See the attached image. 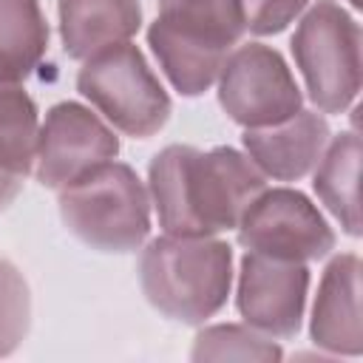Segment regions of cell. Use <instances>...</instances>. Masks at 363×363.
<instances>
[{
    "label": "cell",
    "instance_id": "6da1fadb",
    "mask_svg": "<svg viewBox=\"0 0 363 363\" xmlns=\"http://www.w3.org/2000/svg\"><path fill=\"white\" fill-rule=\"evenodd\" d=\"M264 193V173L233 147L207 153L170 145L150 162V196L167 235H213L238 227Z\"/></svg>",
    "mask_w": 363,
    "mask_h": 363
},
{
    "label": "cell",
    "instance_id": "9c48e42d",
    "mask_svg": "<svg viewBox=\"0 0 363 363\" xmlns=\"http://www.w3.org/2000/svg\"><path fill=\"white\" fill-rule=\"evenodd\" d=\"M119 150L113 130L96 113L77 102H60L45 113L37 139V179L62 190L94 167L111 162Z\"/></svg>",
    "mask_w": 363,
    "mask_h": 363
},
{
    "label": "cell",
    "instance_id": "8992f818",
    "mask_svg": "<svg viewBox=\"0 0 363 363\" xmlns=\"http://www.w3.org/2000/svg\"><path fill=\"white\" fill-rule=\"evenodd\" d=\"M77 85L128 136H153L170 116V99L162 82L130 43H116L88 57Z\"/></svg>",
    "mask_w": 363,
    "mask_h": 363
},
{
    "label": "cell",
    "instance_id": "ac0fdd59",
    "mask_svg": "<svg viewBox=\"0 0 363 363\" xmlns=\"http://www.w3.org/2000/svg\"><path fill=\"white\" fill-rule=\"evenodd\" d=\"M31 295L23 272L0 258V354H11L28 332Z\"/></svg>",
    "mask_w": 363,
    "mask_h": 363
},
{
    "label": "cell",
    "instance_id": "277c9868",
    "mask_svg": "<svg viewBox=\"0 0 363 363\" xmlns=\"http://www.w3.org/2000/svg\"><path fill=\"white\" fill-rule=\"evenodd\" d=\"M60 216L79 241L102 252H130L150 233L147 193L113 159L60 190Z\"/></svg>",
    "mask_w": 363,
    "mask_h": 363
},
{
    "label": "cell",
    "instance_id": "5bb4252c",
    "mask_svg": "<svg viewBox=\"0 0 363 363\" xmlns=\"http://www.w3.org/2000/svg\"><path fill=\"white\" fill-rule=\"evenodd\" d=\"M357 167H360V139L357 133H340L323 147L315 170V190L320 201L352 235L360 233Z\"/></svg>",
    "mask_w": 363,
    "mask_h": 363
},
{
    "label": "cell",
    "instance_id": "52a82bcc",
    "mask_svg": "<svg viewBox=\"0 0 363 363\" xmlns=\"http://www.w3.org/2000/svg\"><path fill=\"white\" fill-rule=\"evenodd\" d=\"M218 102L233 122L267 128L301 111V88L278 51L250 43L227 54L218 71Z\"/></svg>",
    "mask_w": 363,
    "mask_h": 363
},
{
    "label": "cell",
    "instance_id": "8fae6325",
    "mask_svg": "<svg viewBox=\"0 0 363 363\" xmlns=\"http://www.w3.org/2000/svg\"><path fill=\"white\" fill-rule=\"evenodd\" d=\"M329 145V125L320 113L298 111L295 116L267 125V128H247L244 147L252 164L272 179L292 182L306 176L323 147Z\"/></svg>",
    "mask_w": 363,
    "mask_h": 363
},
{
    "label": "cell",
    "instance_id": "44dd1931",
    "mask_svg": "<svg viewBox=\"0 0 363 363\" xmlns=\"http://www.w3.org/2000/svg\"><path fill=\"white\" fill-rule=\"evenodd\" d=\"M349 3H352V6H360V0H349Z\"/></svg>",
    "mask_w": 363,
    "mask_h": 363
},
{
    "label": "cell",
    "instance_id": "7c38bea8",
    "mask_svg": "<svg viewBox=\"0 0 363 363\" xmlns=\"http://www.w3.org/2000/svg\"><path fill=\"white\" fill-rule=\"evenodd\" d=\"M312 340L337 354H360V258L346 252L335 258L318 286L312 309Z\"/></svg>",
    "mask_w": 363,
    "mask_h": 363
},
{
    "label": "cell",
    "instance_id": "e0dca14e",
    "mask_svg": "<svg viewBox=\"0 0 363 363\" xmlns=\"http://www.w3.org/2000/svg\"><path fill=\"white\" fill-rule=\"evenodd\" d=\"M281 349L244 326H210L196 337L193 360H278Z\"/></svg>",
    "mask_w": 363,
    "mask_h": 363
},
{
    "label": "cell",
    "instance_id": "7a4b0ae2",
    "mask_svg": "<svg viewBox=\"0 0 363 363\" xmlns=\"http://www.w3.org/2000/svg\"><path fill=\"white\" fill-rule=\"evenodd\" d=\"M139 281L145 298L162 315L201 323L230 295L233 252L210 235H162L145 247Z\"/></svg>",
    "mask_w": 363,
    "mask_h": 363
},
{
    "label": "cell",
    "instance_id": "9a60e30c",
    "mask_svg": "<svg viewBox=\"0 0 363 363\" xmlns=\"http://www.w3.org/2000/svg\"><path fill=\"white\" fill-rule=\"evenodd\" d=\"M48 45L37 0H0V79H26Z\"/></svg>",
    "mask_w": 363,
    "mask_h": 363
},
{
    "label": "cell",
    "instance_id": "ba28073f",
    "mask_svg": "<svg viewBox=\"0 0 363 363\" xmlns=\"http://www.w3.org/2000/svg\"><path fill=\"white\" fill-rule=\"evenodd\" d=\"M247 252L278 261H315L335 247V233L318 207L295 190H264L238 221Z\"/></svg>",
    "mask_w": 363,
    "mask_h": 363
},
{
    "label": "cell",
    "instance_id": "5b68a950",
    "mask_svg": "<svg viewBox=\"0 0 363 363\" xmlns=\"http://www.w3.org/2000/svg\"><path fill=\"white\" fill-rule=\"evenodd\" d=\"M292 54L312 102L340 113L360 91V28L332 0H318L292 37Z\"/></svg>",
    "mask_w": 363,
    "mask_h": 363
},
{
    "label": "cell",
    "instance_id": "3957f363",
    "mask_svg": "<svg viewBox=\"0 0 363 363\" xmlns=\"http://www.w3.org/2000/svg\"><path fill=\"white\" fill-rule=\"evenodd\" d=\"M244 31L241 0H159L150 48L184 96L204 94Z\"/></svg>",
    "mask_w": 363,
    "mask_h": 363
},
{
    "label": "cell",
    "instance_id": "4fadbf2b",
    "mask_svg": "<svg viewBox=\"0 0 363 363\" xmlns=\"http://www.w3.org/2000/svg\"><path fill=\"white\" fill-rule=\"evenodd\" d=\"M139 23V0H60V34L74 60H88L102 48L128 43Z\"/></svg>",
    "mask_w": 363,
    "mask_h": 363
},
{
    "label": "cell",
    "instance_id": "ffe728a7",
    "mask_svg": "<svg viewBox=\"0 0 363 363\" xmlns=\"http://www.w3.org/2000/svg\"><path fill=\"white\" fill-rule=\"evenodd\" d=\"M20 187H23V176L6 173V170L0 167V210H6V207H9V204L17 199Z\"/></svg>",
    "mask_w": 363,
    "mask_h": 363
},
{
    "label": "cell",
    "instance_id": "30bf717a",
    "mask_svg": "<svg viewBox=\"0 0 363 363\" xmlns=\"http://www.w3.org/2000/svg\"><path fill=\"white\" fill-rule=\"evenodd\" d=\"M309 272L301 261L247 252L238 278V309L267 337H292L303 318Z\"/></svg>",
    "mask_w": 363,
    "mask_h": 363
},
{
    "label": "cell",
    "instance_id": "2e32d148",
    "mask_svg": "<svg viewBox=\"0 0 363 363\" xmlns=\"http://www.w3.org/2000/svg\"><path fill=\"white\" fill-rule=\"evenodd\" d=\"M37 108L20 82L0 79V167L26 176L37 159Z\"/></svg>",
    "mask_w": 363,
    "mask_h": 363
},
{
    "label": "cell",
    "instance_id": "d6986e66",
    "mask_svg": "<svg viewBox=\"0 0 363 363\" xmlns=\"http://www.w3.org/2000/svg\"><path fill=\"white\" fill-rule=\"evenodd\" d=\"M306 6H309V0H241L244 28H250L255 34H278Z\"/></svg>",
    "mask_w": 363,
    "mask_h": 363
}]
</instances>
